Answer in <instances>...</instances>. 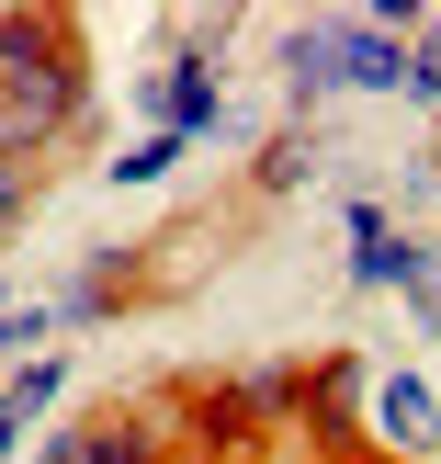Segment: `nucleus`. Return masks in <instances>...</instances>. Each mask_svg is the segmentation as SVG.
I'll return each mask as SVG.
<instances>
[{"label":"nucleus","mask_w":441,"mask_h":464,"mask_svg":"<svg viewBox=\"0 0 441 464\" xmlns=\"http://www.w3.org/2000/svg\"><path fill=\"white\" fill-rule=\"evenodd\" d=\"M374 420H385V442H430V430H441V408L419 397V385H385V397H374Z\"/></svg>","instance_id":"6"},{"label":"nucleus","mask_w":441,"mask_h":464,"mask_svg":"<svg viewBox=\"0 0 441 464\" xmlns=\"http://www.w3.org/2000/svg\"><path fill=\"white\" fill-rule=\"evenodd\" d=\"M204 113H216V68H204V57H181L170 80H158V136H193Z\"/></svg>","instance_id":"5"},{"label":"nucleus","mask_w":441,"mask_h":464,"mask_svg":"<svg viewBox=\"0 0 441 464\" xmlns=\"http://www.w3.org/2000/svg\"><path fill=\"white\" fill-rule=\"evenodd\" d=\"M158 442H148V430H136V420H91V430H68V442H45L34 464H148Z\"/></svg>","instance_id":"4"},{"label":"nucleus","mask_w":441,"mask_h":464,"mask_svg":"<svg viewBox=\"0 0 441 464\" xmlns=\"http://www.w3.org/2000/svg\"><path fill=\"white\" fill-rule=\"evenodd\" d=\"M407 91H419V102H441V23L407 45Z\"/></svg>","instance_id":"7"},{"label":"nucleus","mask_w":441,"mask_h":464,"mask_svg":"<svg viewBox=\"0 0 441 464\" xmlns=\"http://www.w3.org/2000/svg\"><path fill=\"white\" fill-rule=\"evenodd\" d=\"M283 68H294V91H329V80H351V91H407V45L385 34V23H306V34L283 45Z\"/></svg>","instance_id":"2"},{"label":"nucleus","mask_w":441,"mask_h":464,"mask_svg":"<svg viewBox=\"0 0 441 464\" xmlns=\"http://www.w3.org/2000/svg\"><path fill=\"white\" fill-rule=\"evenodd\" d=\"M23 204H34V170H23V159H12V148H0V227H12V216H23Z\"/></svg>","instance_id":"8"},{"label":"nucleus","mask_w":441,"mask_h":464,"mask_svg":"<svg viewBox=\"0 0 441 464\" xmlns=\"http://www.w3.org/2000/svg\"><path fill=\"white\" fill-rule=\"evenodd\" d=\"M68 113H80V80H68L57 23L0 12V125H12V136H45V125H68Z\"/></svg>","instance_id":"1"},{"label":"nucleus","mask_w":441,"mask_h":464,"mask_svg":"<svg viewBox=\"0 0 441 464\" xmlns=\"http://www.w3.org/2000/svg\"><path fill=\"white\" fill-rule=\"evenodd\" d=\"M170 159H181V136H148V148H136V159H125V170H113V181H158V170H170Z\"/></svg>","instance_id":"9"},{"label":"nucleus","mask_w":441,"mask_h":464,"mask_svg":"<svg viewBox=\"0 0 441 464\" xmlns=\"http://www.w3.org/2000/svg\"><path fill=\"white\" fill-rule=\"evenodd\" d=\"M351 238H362V284H407V295H430V249L397 238L374 204H351Z\"/></svg>","instance_id":"3"},{"label":"nucleus","mask_w":441,"mask_h":464,"mask_svg":"<svg viewBox=\"0 0 441 464\" xmlns=\"http://www.w3.org/2000/svg\"><path fill=\"white\" fill-rule=\"evenodd\" d=\"M12 430H23V408H12V397H0V464H12Z\"/></svg>","instance_id":"10"}]
</instances>
